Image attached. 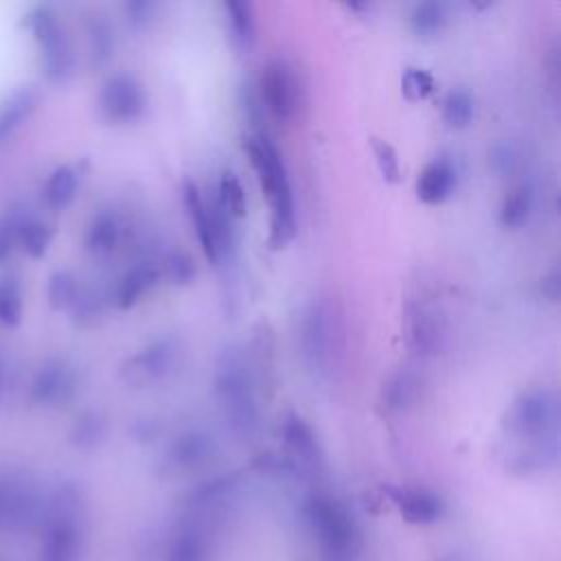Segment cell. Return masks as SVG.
Wrapping results in <instances>:
<instances>
[{"instance_id": "1", "label": "cell", "mask_w": 561, "mask_h": 561, "mask_svg": "<svg viewBox=\"0 0 561 561\" xmlns=\"http://www.w3.org/2000/svg\"><path fill=\"white\" fill-rule=\"evenodd\" d=\"M213 394L230 434L252 440L261 430V410L248 357L239 346H226L217 355Z\"/></svg>"}, {"instance_id": "2", "label": "cell", "mask_w": 561, "mask_h": 561, "mask_svg": "<svg viewBox=\"0 0 561 561\" xmlns=\"http://www.w3.org/2000/svg\"><path fill=\"white\" fill-rule=\"evenodd\" d=\"M243 147L272 206V243L280 248L296 234V204L287 164L274 140L263 131L252 134Z\"/></svg>"}, {"instance_id": "3", "label": "cell", "mask_w": 561, "mask_h": 561, "mask_svg": "<svg viewBox=\"0 0 561 561\" xmlns=\"http://www.w3.org/2000/svg\"><path fill=\"white\" fill-rule=\"evenodd\" d=\"M83 519L77 486L61 484L44 508L39 561H81Z\"/></svg>"}, {"instance_id": "4", "label": "cell", "mask_w": 561, "mask_h": 561, "mask_svg": "<svg viewBox=\"0 0 561 561\" xmlns=\"http://www.w3.org/2000/svg\"><path fill=\"white\" fill-rule=\"evenodd\" d=\"M305 519L318 539L322 561H353L359 530L348 508L329 493H313L305 502Z\"/></svg>"}, {"instance_id": "5", "label": "cell", "mask_w": 561, "mask_h": 561, "mask_svg": "<svg viewBox=\"0 0 561 561\" xmlns=\"http://www.w3.org/2000/svg\"><path fill=\"white\" fill-rule=\"evenodd\" d=\"M24 28L31 33L39 68L50 83H66L75 72V48L57 11L48 4H35L24 15Z\"/></svg>"}, {"instance_id": "6", "label": "cell", "mask_w": 561, "mask_h": 561, "mask_svg": "<svg viewBox=\"0 0 561 561\" xmlns=\"http://www.w3.org/2000/svg\"><path fill=\"white\" fill-rule=\"evenodd\" d=\"M300 355L313 379H324L331 370L335 348V318L327 300L313 298L300 318Z\"/></svg>"}, {"instance_id": "7", "label": "cell", "mask_w": 561, "mask_h": 561, "mask_svg": "<svg viewBox=\"0 0 561 561\" xmlns=\"http://www.w3.org/2000/svg\"><path fill=\"white\" fill-rule=\"evenodd\" d=\"M184 357V344L178 335H160L134 353L123 366L121 377L129 386L147 388L169 379Z\"/></svg>"}, {"instance_id": "8", "label": "cell", "mask_w": 561, "mask_h": 561, "mask_svg": "<svg viewBox=\"0 0 561 561\" xmlns=\"http://www.w3.org/2000/svg\"><path fill=\"white\" fill-rule=\"evenodd\" d=\"M508 430L524 440H539L550 434H557V397L550 388L537 386L522 392L511 412Z\"/></svg>"}, {"instance_id": "9", "label": "cell", "mask_w": 561, "mask_h": 561, "mask_svg": "<svg viewBox=\"0 0 561 561\" xmlns=\"http://www.w3.org/2000/svg\"><path fill=\"white\" fill-rule=\"evenodd\" d=\"M300 81L289 61L280 57L267 61L261 75L259 96L276 123L289 125L296 118L300 107Z\"/></svg>"}, {"instance_id": "10", "label": "cell", "mask_w": 561, "mask_h": 561, "mask_svg": "<svg viewBox=\"0 0 561 561\" xmlns=\"http://www.w3.org/2000/svg\"><path fill=\"white\" fill-rule=\"evenodd\" d=\"M101 116L112 125H127L138 121L147 107L142 83L129 72L110 75L96 94Z\"/></svg>"}, {"instance_id": "11", "label": "cell", "mask_w": 561, "mask_h": 561, "mask_svg": "<svg viewBox=\"0 0 561 561\" xmlns=\"http://www.w3.org/2000/svg\"><path fill=\"white\" fill-rule=\"evenodd\" d=\"M217 513L186 508V515L173 528L164 561H208L215 541L213 519Z\"/></svg>"}, {"instance_id": "12", "label": "cell", "mask_w": 561, "mask_h": 561, "mask_svg": "<svg viewBox=\"0 0 561 561\" xmlns=\"http://www.w3.org/2000/svg\"><path fill=\"white\" fill-rule=\"evenodd\" d=\"M79 379L72 364L53 357L46 359L33 375L28 383V399L42 408H61L77 392Z\"/></svg>"}, {"instance_id": "13", "label": "cell", "mask_w": 561, "mask_h": 561, "mask_svg": "<svg viewBox=\"0 0 561 561\" xmlns=\"http://www.w3.org/2000/svg\"><path fill=\"white\" fill-rule=\"evenodd\" d=\"M215 451H217L215 438L208 432L193 427L178 434L169 443L164 451V467L173 473H186L204 467L215 456Z\"/></svg>"}, {"instance_id": "14", "label": "cell", "mask_w": 561, "mask_h": 561, "mask_svg": "<svg viewBox=\"0 0 561 561\" xmlns=\"http://www.w3.org/2000/svg\"><path fill=\"white\" fill-rule=\"evenodd\" d=\"M392 504L399 508L401 517L410 524H434L443 517V500L427 489H408V486H386Z\"/></svg>"}, {"instance_id": "15", "label": "cell", "mask_w": 561, "mask_h": 561, "mask_svg": "<svg viewBox=\"0 0 561 561\" xmlns=\"http://www.w3.org/2000/svg\"><path fill=\"white\" fill-rule=\"evenodd\" d=\"M123 234H125V226L121 215L110 208H103L90 219L85 228L83 245L94 259H107L121 248Z\"/></svg>"}, {"instance_id": "16", "label": "cell", "mask_w": 561, "mask_h": 561, "mask_svg": "<svg viewBox=\"0 0 561 561\" xmlns=\"http://www.w3.org/2000/svg\"><path fill=\"white\" fill-rule=\"evenodd\" d=\"M283 443L289 449L291 458L305 469H318L322 462V451L311 425L296 412H289L280 427Z\"/></svg>"}, {"instance_id": "17", "label": "cell", "mask_w": 561, "mask_h": 561, "mask_svg": "<svg viewBox=\"0 0 561 561\" xmlns=\"http://www.w3.org/2000/svg\"><path fill=\"white\" fill-rule=\"evenodd\" d=\"M160 265H156L149 259H142L138 263H134L114 285L112 291V300L118 309H129L134 307L153 285H158L160 280Z\"/></svg>"}, {"instance_id": "18", "label": "cell", "mask_w": 561, "mask_h": 561, "mask_svg": "<svg viewBox=\"0 0 561 561\" xmlns=\"http://www.w3.org/2000/svg\"><path fill=\"white\" fill-rule=\"evenodd\" d=\"M456 180L458 171L454 162L449 158H436L421 171L416 180V195L425 204H440L451 195Z\"/></svg>"}, {"instance_id": "19", "label": "cell", "mask_w": 561, "mask_h": 561, "mask_svg": "<svg viewBox=\"0 0 561 561\" xmlns=\"http://www.w3.org/2000/svg\"><path fill=\"white\" fill-rule=\"evenodd\" d=\"M184 208L188 213V219L195 228L197 241L202 245L204 256L219 265V252H217V243H215V234H213V226H210V213H208V204L204 199V195L199 193L197 184L186 180L184 182Z\"/></svg>"}, {"instance_id": "20", "label": "cell", "mask_w": 561, "mask_h": 561, "mask_svg": "<svg viewBox=\"0 0 561 561\" xmlns=\"http://www.w3.org/2000/svg\"><path fill=\"white\" fill-rule=\"evenodd\" d=\"M39 94L33 85H22L0 103V145L7 142L35 112Z\"/></svg>"}, {"instance_id": "21", "label": "cell", "mask_w": 561, "mask_h": 561, "mask_svg": "<svg viewBox=\"0 0 561 561\" xmlns=\"http://www.w3.org/2000/svg\"><path fill=\"white\" fill-rule=\"evenodd\" d=\"M37 506L33 491L18 478L0 476V528L11 522L26 519Z\"/></svg>"}, {"instance_id": "22", "label": "cell", "mask_w": 561, "mask_h": 561, "mask_svg": "<svg viewBox=\"0 0 561 561\" xmlns=\"http://www.w3.org/2000/svg\"><path fill=\"white\" fill-rule=\"evenodd\" d=\"M79 191V173L70 164H61L50 171V175L44 182L42 197L48 208L53 210H64L72 204Z\"/></svg>"}, {"instance_id": "23", "label": "cell", "mask_w": 561, "mask_h": 561, "mask_svg": "<svg viewBox=\"0 0 561 561\" xmlns=\"http://www.w3.org/2000/svg\"><path fill=\"white\" fill-rule=\"evenodd\" d=\"M440 337H443V329L436 320V313L430 311L427 307H419L412 313V322H410V342L414 351L423 355L436 353L440 348Z\"/></svg>"}, {"instance_id": "24", "label": "cell", "mask_w": 561, "mask_h": 561, "mask_svg": "<svg viewBox=\"0 0 561 561\" xmlns=\"http://www.w3.org/2000/svg\"><path fill=\"white\" fill-rule=\"evenodd\" d=\"M533 202H535V193L533 186L528 182H519L515 184L502 206H500V224L504 228H519L528 221L530 213H533Z\"/></svg>"}, {"instance_id": "25", "label": "cell", "mask_w": 561, "mask_h": 561, "mask_svg": "<svg viewBox=\"0 0 561 561\" xmlns=\"http://www.w3.org/2000/svg\"><path fill=\"white\" fill-rule=\"evenodd\" d=\"M53 243V228L39 217L24 215L18 230V248L31 259H42Z\"/></svg>"}, {"instance_id": "26", "label": "cell", "mask_w": 561, "mask_h": 561, "mask_svg": "<svg viewBox=\"0 0 561 561\" xmlns=\"http://www.w3.org/2000/svg\"><path fill=\"white\" fill-rule=\"evenodd\" d=\"M105 434H107L105 416L96 410H85L70 425L68 438L77 449H94L105 440Z\"/></svg>"}, {"instance_id": "27", "label": "cell", "mask_w": 561, "mask_h": 561, "mask_svg": "<svg viewBox=\"0 0 561 561\" xmlns=\"http://www.w3.org/2000/svg\"><path fill=\"white\" fill-rule=\"evenodd\" d=\"M224 11L228 18V28H230L232 42L241 50H248L254 44V33H256L252 4L243 2V0H230V2H224Z\"/></svg>"}, {"instance_id": "28", "label": "cell", "mask_w": 561, "mask_h": 561, "mask_svg": "<svg viewBox=\"0 0 561 561\" xmlns=\"http://www.w3.org/2000/svg\"><path fill=\"white\" fill-rule=\"evenodd\" d=\"M449 20V4L440 0L419 2L410 13V26L419 37H434Z\"/></svg>"}, {"instance_id": "29", "label": "cell", "mask_w": 561, "mask_h": 561, "mask_svg": "<svg viewBox=\"0 0 561 561\" xmlns=\"http://www.w3.org/2000/svg\"><path fill=\"white\" fill-rule=\"evenodd\" d=\"M419 394V379L412 370H399L394 373L386 386H383V405L392 412H403L408 410Z\"/></svg>"}, {"instance_id": "30", "label": "cell", "mask_w": 561, "mask_h": 561, "mask_svg": "<svg viewBox=\"0 0 561 561\" xmlns=\"http://www.w3.org/2000/svg\"><path fill=\"white\" fill-rule=\"evenodd\" d=\"M215 199L232 219L243 217L245 210H248L245 191H243V184H241V180H239V175L234 171H228V169L221 171L219 182H217Z\"/></svg>"}, {"instance_id": "31", "label": "cell", "mask_w": 561, "mask_h": 561, "mask_svg": "<svg viewBox=\"0 0 561 561\" xmlns=\"http://www.w3.org/2000/svg\"><path fill=\"white\" fill-rule=\"evenodd\" d=\"M24 298L18 278L2 276L0 278V327L15 329L22 322Z\"/></svg>"}, {"instance_id": "32", "label": "cell", "mask_w": 561, "mask_h": 561, "mask_svg": "<svg viewBox=\"0 0 561 561\" xmlns=\"http://www.w3.org/2000/svg\"><path fill=\"white\" fill-rule=\"evenodd\" d=\"M443 118L451 129H465L473 121V96L465 88H454L443 99Z\"/></svg>"}, {"instance_id": "33", "label": "cell", "mask_w": 561, "mask_h": 561, "mask_svg": "<svg viewBox=\"0 0 561 561\" xmlns=\"http://www.w3.org/2000/svg\"><path fill=\"white\" fill-rule=\"evenodd\" d=\"M81 285L77 280V276L68 270H57L48 276V285H46V296L53 309L57 311H68L79 294Z\"/></svg>"}, {"instance_id": "34", "label": "cell", "mask_w": 561, "mask_h": 561, "mask_svg": "<svg viewBox=\"0 0 561 561\" xmlns=\"http://www.w3.org/2000/svg\"><path fill=\"white\" fill-rule=\"evenodd\" d=\"M85 31L90 42V55L96 66H103L114 53V31L103 15H92L85 22Z\"/></svg>"}, {"instance_id": "35", "label": "cell", "mask_w": 561, "mask_h": 561, "mask_svg": "<svg viewBox=\"0 0 561 561\" xmlns=\"http://www.w3.org/2000/svg\"><path fill=\"white\" fill-rule=\"evenodd\" d=\"M489 164L502 178H508V175L517 173L519 167H522V149H519V145H515L513 140H497L489 149Z\"/></svg>"}, {"instance_id": "36", "label": "cell", "mask_w": 561, "mask_h": 561, "mask_svg": "<svg viewBox=\"0 0 561 561\" xmlns=\"http://www.w3.org/2000/svg\"><path fill=\"white\" fill-rule=\"evenodd\" d=\"M68 311L72 313V318L79 324H92L103 313V296L96 289L81 285V289Z\"/></svg>"}, {"instance_id": "37", "label": "cell", "mask_w": 561, "mask_h": 561, "mask_svg": "<svg viewBox=\"0 0 561 561\" xmlns=\"http://www.w3.org/2000/svg\"><path fill=\"white\" fill-rule=\"evenodd\" d=\"M160 272H164V276L175 285H188L195 278V263L188 256V252L171 250L164 256Z\"/></svg>"}, {"instance_id": "38", "label": "cell", "mask_w": 561, "mask_h": 561, "mask_svg": "<svg viewBox=\"0 0 561 561\" xmlns=\"http://www.w3.org/2000/svg\"><path fill=\"white\" fill-rule=\"evenodd\" d=\"M24 215L26 213L22 208H9L0 217V263H4L18 248V230Z\"/></svg>"}, {"instance_id": "39", "label": "cell", "mask_w": 561, "mask_h": 561, "mask_svg": "<svg viewBox=\"0 0 561 561\" xmlns=\"http://www.w3.org/2000/svg\"><path fill=\"white\" fill-rule=\"evenodd\" d=\"M434 90V79L427 70L423 68H405L403 77H401V92L410 99V101H419L425 99L430 92Z\"/></svg>"}, {"instance_id": "40", "label": "cell", "mask_w": 561, "mask_h": 561, "mask_svg": "<svg viewBox=\"0 0 561 561\" xmlns=\"http://www.w3.org/2000/svg\"><path fill=\"white\" fill-rule=\"evenodd\" d=\"M373 151H375V160H377L381 178L390 184L399 182V158H397V151L392 149V145H388L386 140L375 138L373 140Z\"/></svg>"}, {"instance_id": "41", "label": "cell", "mask_w": 561, "mask_h": 561, "mask_svg": "<svg viewBox=\"0 0 561 561\" xmlns=\"http://www.w3.org/2000/svg\"><path fill=\"white\" fill-rule=\"evenodd\" d=\"M239 105L243 112V118L256 129L263 123V103L259 96V90L252 83H241L239 88Z\"/></svg>"}, {"instance_id": "42", "label": "cell", "mask_w": 561, "mask_h": 561, "mask_svg": "<svg viewBox=\"0 0 561 561\" xmlns=\"http://www.w3.org/2000/svg\"><path fill=\"white\" fill-rule=\"evenodd\" d=\"M158 9L156 2H149V0H131L125 4V13H127V20L131 26H145L153 11Z\"/></svg>"}, {"instance_id": "43", "label": "cell", "mask_w": 561, "mask_h": 561, "mask_svg": "<svg viewBox=\"0 0 561 561\" xmlns=\"http://www.w3.org/2000/svg\"><path fill=\"white\" fill-rule=\"evenodd\" d=\"M559 287H561V274L559 270H550L543 278H541V294L548 298V300H559Z\"/></svg>"}, {"instance_id": "44", "label": "cell", "mask_w": 561, "mask_h": 561, "mask_svg": "<svg viewBox=\"0 0 561 561\" xmlns=\"http://www.w3.org/2000/svg\"><path fill=\"white\" fill-rule=\"evenodd\" d=\"M156 432H158L156 421H147V419H138L136 425H134V430H131V434H134L138 440H151V438L156 436Z\"/></svg>"}, {"instance_id": "45", "label": "cell", "mask_w": 561, "mask_h": 561, "mask_svg": "<svg viewBox=\"0 0 561 561\" xmlns=\"http://www.w3.org/2000/svg\"><path fill=\"white\" fill-rule=\"evenodd\" d=\"M438 561H458L456 557H443V559H438Z\"/></svg>"}, {"instance_id": "46", "label": "cell", "mask_w": 561, "mask_h": 561, "mask_svg": "<svg viewBox=\"0 0 561 561\" xmlns=\"http://www.w3.org/2000/svg\"><path fill=\"white\" fill-rule=\"evenodd\" d=\"M0 381H2V364H0Z\"/></svg>"}]
</instances>
